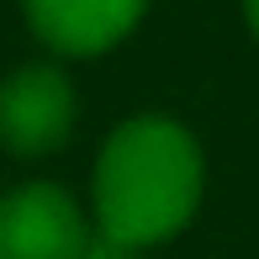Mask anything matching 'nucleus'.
Instances as JSON below:
<instances>
[{
    "label": "nucleus",
    "mask_w": 259,
    "mask_h": 259,
    "mask_svg": "<svg viewBox=\"0 0 259 259\" xmlns=\"http://www.w3.org/2000/svg\"><path fill=\"white\" fill-rule=\"evenodd\" d=\"M206 196V159L175 116H133L96 159V233L127 249H154L191 228Z\"/></svg>",
    "instance_id": "nucleus-1"
},
{
    "label": "nucleus",
    "mask_w": 259,
    "mask_h": 259,
    "mask_svg": "<svg viewBox=\"0 0 259 259\" xmlns=\"http://www.w3.org/2000/svg\"><path fill=\"white\" fill-rule=\"evenodd\" d=\"M27 21L53 53L64 58H96L127 37L143 21L148 0H21Z\"/></svg>",
    "instance_id": "nucleus-4"
},
{
    "label": "nucleus",
    "mask_w": 259,
    "mask_h": 259,
    "mask_svg": "<svg viewBox=\"0 0 259 259\" xmlns=\"http://www.w3.org/2000/svg\"><path fill=\"white\" fill-rule=\"evenodd\" d=\"M74 85L53 64H21L0 79V148L16 159L58 154L74 133Z\"/></svg>",
    "instance_id": "nucleus-3"
},
{
    "label": "nucleus",
    "mask_w": 259,
    "mask_h": 259,
    "mask_svg": "<svg viewBox=\"0 0 259 259\" xmlns=\"http://www.w3.org/2000/svg\"><path fill=\"white\" fill-rule=\"evenodd\" d=\"M85 259H143L138 249H127V243H111V238H90V249H85Z\"/></svg>",
    "instance_id": "nucleus-5"
},
{
    "label": "nucleus",
    "mask_w": 259,
    "mask_h": 259,
    "mask_svg": "<svg viewBox=\"0 0 259 259\" xmlns=\"http://www.w3.org/2000/svg\"><path fill=\"white\" fill-rule=\"evenodd\" d=\"M243 16H249V32L259 37V0H243Z\"/></svg>",
    "instance_id": "nucleus-6"
},
{
    "label": "nucleus",
    "mask_w": 259,
    "mask_h": 259,
    "mask_svg": "<svg viewBox=\"0 0 259 259\" xmlns=\"http://www.w3.org/2000/svg\"><path fill=\"white\" fill-rule=\"evenodd\" d=\"M90 238L96 228L64 185L32 180L0 196V259H85Z\"/></svg>",
    "instance_id": "nucleus-2"
}]
</instances>
